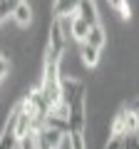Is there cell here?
Segmentation results:
<instances>
[{
    "mask_svg": "<svg viewBox=\"0 0 139 149\" xmlns=\"http://www.w3.org/2000/svg\"><path fill=\"white\" fill-rule=\"evenodd\" d=\"M62 102L67 104V124H70V149H87L85 142V85L77 80H62Z\"/></svg>",
    "mask_w": 139,
    "mask_h": 149,
    "instance_id": "1",
    "label": "cell"
},
{
    "mask_svg": "<svg viewBox=\"0 0 139 149\" xmlns=\"http://www.w3.org/2000/svg\"><path fill=\"white\" fill-rule=\"evenodd\" d=\"M40 92H42V97L47 100L50 109H52V107H57L60 102H62V74H60V65L45 62Z\"/></svg>",
    "mask_w": 139,
    "mask_h": 149,
    "instance_id": "2",
    "label": "cell"
},
{
    "mask_svg": "<svg viewBox=\"0 0 139 149\" xmlns=\"http://www.w3.org/2000/svg\"><path fill=\"white\" fill-rule=\"evenodd\" d=\"M65 45H67V35L62 32L60 17H52V22L47 25V52H45V62L60 65L65 55Z\"/></svg>",
    "mask_w": 139,
    "mask_h": 149,
    "instance_id": "3",
    "label": "cell"
},
{
    "mask_svg": "<svg viewBox=\"0 0 139 149\" xmlns=\"http://www.w3.org/2000/svg\"><path fill=\"white\" fill-rule=\"evenodd\" d=\"M137 132H139V117L134 114V109L132 107L119 109V114L112 122L109 134H114V137H129V134H137Z\"/></svg>",
    "mask_w": 139,
    "mask_h": 149,
    "instance_id": "4",
    "label": "cell"
},
{
    "mask_svg": "<svg viewBox=\"0 0 139 149\" xmlns=\"http://www.w3.org/2000/svg\"><path fill=\"white\" fill-rule=\"evenodd\" d=\"M15 124H17V114L13 109L8 122H5V127H3V134H0V149H17L20 147V139L15 134Z\"/></svg>",
    "mask_w": 139,
    "mask_h": 149,
    "instance_id": "5",
    "label": "cell"
},
{
    "mask_svg": "<svg viewBox=\"0 0 139 149\" xmlns=\"http://www.w3.org/2000/svg\"><path fill=\"white\" fill-rule=\"evenodd\" d=\"M62 137H65L62 132H55V129L42 127L40 132H35V144H38V149H60Z\"/></svg>",
    "mask_w": 139,
    "mask_h": 149,
    "instance_id": "6",
    "label": "cell"
},
{
    "mask_svg": "<svg viewBox=\"0 0 139 149\" xmlns=\"http://www.w3.org/2000/svg\"><path fill=\"white\" fill-rule=\"evenodd\" d=\"M77 17H82V20H85L90 27L99 25V15H97V3H90V0H82V3H77Z\"/></svg>",
    "mask_w": 139,
    "mask_h": 149,
    "instance_id": "7",
    "label": "cell"
},
{
    "mask_svg": "<svg viewBox=\"0 0 139 149\" xmlns=\"http://www.w3.org/2000/svg\"><path fill=\"white\" fill-rule=\"evenodd\" d=\"M104 42H107V30L102 25H95V27H90V32H87V37H85L82 45H90V47H95V50H102Z\"/></svg>",
    "mask_w": 139,
    "mask_h": 149,
    "instance_id": "8",
    "label": "cell"
},
{
    "mask_svg": "<svg viewBox=\"0 0 139 149\" xmlns=\"http://www.w3.org/2000/svg\"><path fill=\"white\" fill-rule=\"evenodd\" d=\"M13 17H15V22L20 27H27L32 22V8L27 5V3H15V8H13Z\"/></svg>",
    "mask_w": 139,
    "mask_h": 149,
    "instance_id": "9",
    "label": "cell"
},
{
    "mask_svg": "<svg viewBox=\"0 0 139 149\" xmlns=\"http://www.w3.org/2000/svg\"><path fill=\"white\" fill-rule=\"evenodd\" d=\"M87 32H90V25H87L82 17H70V37H75V40H80V42H85Z\"/></svg>",
    "mask_w": 139,
    "mask_h": 149,
    "instance_id": "10",
    "label": "cell"
},
{
    "mask_svg": "<svg viewBox=\"0 0 139 149\" xmlns=\"http://www.w3.org/2000/svg\"><path fill=\"white\" fill-rule=\"evenodd\" d=\"M45 127H47V129H55V132H62V134H70L67 117H60V114H52V112L45 117Z\"/></svg>",
    "mask_w": 139,
    "mask_h": 149,
    "instance_id": "11",
    "label": "cell"
},
{
    "mask_svg": "<svg viewBox=\"0 0 139 149\" xmlns=\"http://www.w3.org/2000/svg\"><path fill=\"white\" fill-rule=\"evenodd\" d=\"M52 10H55V17H60V20H65V17H75L77 15V3H52Z\"/></svg>",
    "mask_w": 139,
    "mask_h": 149,
    "instance_id": "12",
    "label": "cell"
},
{
    "mask_svg": "<svg viewBox=\"0 0 139 149\" xmlns=\"http://www.w3.org/2000/svg\"><path fill=\"white\" fill-rule=\"evenodd\" d=\"M82 62H85L87 67H95V65L99 62V50L90 47V45H82Z\"/></svg>",
    "mask_w": 139,
    "mask_h": 149,
    "instance_id": "13",
    "label": "cell"
},
{
    "mask_svg": "<svg viewBox=\"0 0 139 149\" xmlns=\"http://www.w3.org/2000/svg\"><path fill=\"white\" fill-rule=\"evenodd\" d=\"M112 8L122 13V17H124V20H129V17H132V8H129V3H124V0H114V3H112Z\"/></svg>",
    "mask_w": 139,
    "mask_h": 149,
    "instance_id": "14",
    "label": "cell"
},
{
    "mask_svg": "<svg viewBox=\"0 0 139 149\" xmlns=\"http://www.w3.org/2000/svg\"><path fill=\"white\" fill-rule=\"evenodd\" d=\"M124 147V137H114V134H109V139H107V144L102 149H122Z\"/></svg>",
    "mask_w": 139,
    "mask_h": 149,
    "instance_id": "15",
    "label": "cell"
},
{
    "mask_svg": "<svg viewBox=\"0 0 139 149\" xmlns=\"http://www.w3.org/2000/svg\"><path fill=\"white\" fill-rule=\"evenodd\" d=\"M122 149H139V139L137 134H129V137H124V147Z\"/></svg>",
    "mask_w": 139,
    "mask_h": 149,
    "instance_id": "16",
    "label": "cell"
},
{
    "mask_svg": "<svg viewBox=\"0 0 139 149\" xmlns=\"http://www.w3.org/2000/svg\"><path fill=\"white\" fill-rule=\"evenodd\" d=\"M20 149H38V144H35V134H30V137L20 139Z\"/></svg>",
    "mask_w": 139,
    "mask_h": 149,
    "instance_id": "17",
    "label": "cell"
},
{
    "mask_svg": "<svg viewBox=\"0 0 139 149\" xmlns=\"http://www.w3.org/2000/svg\"><path fill=\"white\" fill-rule=\"evenodd\" d=\"M13 8H15V3H3V0H0V20L10 15V13H13Z\"/></svg>",
    "mask_w": 139,
    "mask_h": 149,
    "instance_id": "18",
    "label": "cell"
},
{
    "mask_svg": "<svg viewBox=\"0 0 139 149\" xmlns=\"http://www.w3.org/2000/svg\"><path fill=\"white\" fill-rule=\"evenodd\" d=\"M132 109H134V114H137V117H139V100H137V102H134V104H132Z\"/></svg>",
    "mask_w": 139,
    "mask_h": 149,
    "instance_id": "19",
    "label": "cell"
}]
</instances>
